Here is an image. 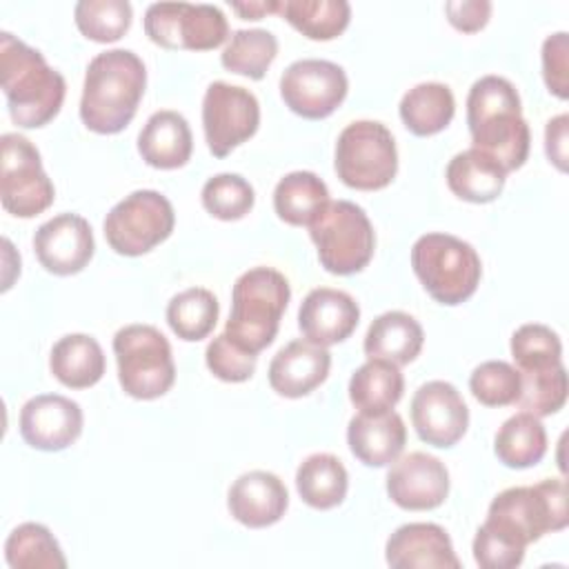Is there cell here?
Segmentation results:
<instances>
[{
    "label": "cell",
    "instance_id": "14",
    "mask_svg": "<svg viewBox=\"0 0 569 569\" xmlns=\"http://www.w3.org/2000/svg\"><path fill=\"white\" fill-rule=\"evenodd\" d=\"M347 73L331 60H296L280 76V96L284 104L307 120L331 116L347 98Z\"/></svg>",
    "mask_w": 569,
    "mask_h": 569
},
{
    "label": "cell",
    "instance_id": "19",
    "mask_svg": "<svg viewBox=\"0 0 569 569\" xmlns=\"http://www.w3.org/2000/svg\"><path fill=\"white\" fill-rule=\"evenodd\" d=\"M358 302L347 291L331 287L311 289L298 309V327L305 340L320 347H331L347 340L358 327Z\"/></svg>",
    "mask_w": 569,
    "mask_h": 569
},
{
    "label": "cell",
    "instance_id": "25",
    "mask_svg": "<svg viewBox=\"0 0 569 569\" xmlns=\"http://www.w3.org/2000/svg\"><path fill=\"white\" fill-rule=\"evenodd\" d=\"M505 180L507 171L476 147L456 153L447 164L449 189L467 202L485 204L496 200L505 189Z\"/></svg>",
    "mask_w": 569,
    "mask_h": 569
},
{
    "label": "cell",
    "instance_id": "47",
    "mask_svg": "<svg viewBox=\"0 0 569 569\" xmlns=\"http://www.w3.org/2000/svg\"><path fill=\"white\" fill-rule=\"evenodd\" d=\"M231 9L240 13L244 20H260L267 13H278L280 0H251V2H231Z\"/></svg>",
    "mask_w": 569,
    "mask_h": 569
},
{
    "label": "cell",
    "instance_id": "5",
    "mask_svg": "<svg viewBox=\"0 0 569 569\" xmlns=\"http://www.w3.org/2000/svg\"><path fill=\"white\" fill-rule=\"evenodd\" d=\"M411 267L425 291L453 307L471 298L482 276L478 251L451 233H425L411 247Z\"/></svg>",
    "mask_w": 569,
    "mask_h": 569
},
{
    "label": "cell",
    "instance_id": "46",
    "mask_svg": "<svg viewBox=\"0 0 569 569\" xmlns=\"http://www.w3.org/2000/svg\"><path fill=\"white\" fill-rule=\"evenodd\" d=\"M567 124L569 116L560 113L551 118L545 129V151L549 162H553L558 171H567Z\"/></svg>",
    "mask_w": 569,
    "mask_h": 569
},
{
    "label": "cell",
    "instance_id": "45",
    "mask_svg": "<svg viewBox=\"0 0 569 569\" xmlns=\"http://www.w3.org/2000/svg\"><path fill=\"white\" fill-rule=\"evenodd\" d=\"M447 20L451 27L465 33L480 31L491 16V2L487 0H451L445 4Z\"/></svg>",
    "mask_w": 569,
    "mask_h": 569
},
{
    "label": "cell",
    "instance_id": "44",
    "mask_svg": "<svg viewBox=\"0 0 569 569\" xmlns=\"http://www.w3.org/2000/svg\"><path fill=\"white\" fill-rule=\"evenodd\" d=\"M542 78L547 89L567 100L569 96V38L565 31L549 36L542 42Z\"/></svg>",
    "mask_w": 569,
    "mask_h": 569
},
{
    "label": "cell",
    "instance_id": "17",
    "mask_svg": "<svg viewBox=\"0 0 569 569\" xmlns=\"http://www.w3.org/2000/svg\"><path fill=\"white\" fill-rule=\"evenodd\" d=\"M33 251L49 273L73 276L93 258V231L82 216L58 213L36 229Z\"/></svg>",
    "mask_w": 569,
    "mask_h": 569
},
{
    "label": "cell",
    "instance_id": "18",
    "mask_svg": "<svg viewBox=\"0 0 569 569\" xmlns=\"http://www.w3.org/2000/svg\"><path fill=\"white\" fill-rule=\"evenodd\" d=\"M82 409L60 393H40L20 409V436L40 451H62L82 433Z\"/></svg>",
    "mask_w": 569,
    "mask_h": 569
},
{
    "label": "cell",
    "instance_id": "2",
    "mask_svg": "<svg viewBox=\"0 0 569 569\" xmlns=\"http://www.w3.org/2000/svg\"><path fill=\"white\" fill-rule=\"evenodd\" d=\"M147 87L144 62L129 49L98 53L84 73L80 120L93 133H120L136 116Z\"/></svg>",
    "mask_w": 569,
    "mask_h": 569
},
{
    "label": "cell",
    "instance_id": "29",
    "mask_svg": "<svg viewBox=\"0 0 569 569\" xmlns=\"http://www.w3.org/2000/svg\"><path fill=\"white\" fill-rule=\"evenodd\" d=\"M400 120L413 136H433L442 131L453 113L456 100L447 84L442 82H420L411 87L400 100Z\"/></svg>",
    "mask_w": 569,
    "mask_h": 569
},
{
    "label": "cell",
    "instance_id": "31",
    "mask_svg": "<svg viewBox=\"0 0 569 569\" xmlns=\"http://www.w3.org/2000/svg\"><path fill=\"white\" fill-rule=\"evenodd\" d=\"M498 460L511 469H527L538 465L547 453V431L538 416L518 411L507 418L493 438Z\"/></svg>",
    "mask_w": 569,
    "mask_h": 569
},
{
    "label": "cell",
    "instance_id": "16",
    "mask_svg": "<svg viewBox=\"0 0 569 569\" xmlns=\"http://www.w3.org/2000/svg\"><path fill=\"white\" fill-rule=\"evenodd\" d=\"M387 493L407 511L436 509L449 493V471L440 458L425 451L398 456L387 471Z\"/></svg>",
    "mask_w": 569,
    "mask_h": 569
},
{
    "label": "cell",
    "instance_id": "4",
    "mask_svg": "<svg viewBox=\"0 0 569 569\" xmlns=\"http://www.w3.org/2000/svg\"><path fill=\"white\" fill-rule=\"evenodd\" d=\"M291 298L289 280L271 267H253L238 276L231 291V313L224 333L242 349L260 353L280 327Z\"/></svg>",
    "mask_w": 569,
    "mask_h": 569
},
{
    "label": "cell",
    "instance_id": "23",
    "mask_svg": "<svg viewBox=\"0 0 569 569\" xmlns=\"http://www.w3.org/2000/svg\"><path fill=\"white\" fill-rule=\"evenodd\" d=\"M347 442L367 467L391 465L405 449L407 427L396 411H360L349 420Z\"/></svg>",
    "mask_w": 569,
    "mask_h": 569
},
{
    "label": "cell",
    "instance_id": "35",
    "mask_svg": "<svg viewBox=\"0 0 569 569\" xmlns=\"http://www.w3.org/2000/svg\"><path fill=\"white\" fill-rule=\"evenodd\" d=\"M220 305L204 287H189L176 293L167 305V322L171 331L187 342L207 338L218 322Z\"/></svg>",
    "mask_w": 569,
    "mask_h": 569
},
{
    "label": "cell",
    "instance_id": "27",
    "mask_svg": "<svg viewBox=\"0 0 569 569\" xmlns=\"http://www.w3.org/2000/svg\"><path fill=\"white\" fill-rule=\"evenodd\" d=\"M104 367L100 342L87 333L62 336L49 356L53 378L69 389L93 387L104 376Z\"/></svg>",
    "mask_w": 569,
    "mask_h": 569
},
{
    "label": "cell",
    "instance_id": "8",
    "mask_svg": "<svg viewBox=\"0 0 569 569\" xmlns=\"http://www.w3.org/2000/svg\"><path fill=\"white\" fill-rule=\"evenodd\" d=\"M118 380L124 393L138 400L164 396L176 380L169 340L151 325H127L113 336Z\"/></svg>",
    "mask_w": 569,
    "mask_h": 569
},
{
    "label": "cell",
    "instance_id": "21",
    "mask_svg": "<svg viewBox=\"0 0 569 569\" xmlns=\"http://www.w3.org/2000/svg\"><path fill=\"white\" fill-rule=\"evenodd\" d=\"M227 507L240 525L262 529L276 525L284 516L289 493L276 473L253 469L233 480L227 496Z\"/></svg>",
    "mask_w": 569,
    "mask_h": 569
},
{
    "label": "cell",
    "instance_id": "37",
    "mask_svg": "<svg viewBox=\"0 0 569 569\" xmlns=\"http://www.w3.org/2000/svg\"><path fill=\"white\" fill-rule=\"evenodd\" d=\"M518 373H520V396L516 405L522 411H529L542 418L565 407L569 387H567V371L562 362L547 369L518 371Z\"/></svg>",
    "mask_w": 569,
    "mask_h": 569
},
{
    "label": "cell",
    "instance_id": "30",
    "mask_svg": "<svg viewBox=\"0 0 569 569\" xmlns=\"http://www.w3.org/2000/svg\"><path fill=\"white\" fill-rule=\"evenodd\" d=\"M405 391V378L398 365L369 358L349 380V400L360 411H389L398 405Z\"/></svg>",
    "mask_w": 569,
    "mask_h": 569
},
{
    "label": "cell",
    "instance_id": "34",
    "mask_svg": "<svg viewBox=\"0 0 569 569\" xmlns=\"http://www.w3.org/2000/svg\"><path fill=\"white\" fill-rule=\"evenodd\" d=\"M4 558L11 569H62L67 558L53 533L40 522L18 525L7 542Z\"/></svg>",
    "mask_w": 569,
    "mask_h": 569
},
{
    "label": "cell",
    "instance_id": "38",
    "mask_svg": "<svg viewBox=\"0 0 569 569\" xmlns=\"http://www.w3.org/2000/svg\"><path fill=\"white\" fill-rule=\"evenodd\" d=\"M78 31L93 42H116L131 27V4L127 0H80L73 9Z\"/></svg>",
    "mask_w": 569,
    "mask_h": 569
},
{
    "label": "cell",
    "instance_id": "12",
    "mask_svg": "<svg viewBox=\"0 0 569 569\" xmlns=\"http://www.w3.org/2000/svg\"><path fill=\"white\" fill-rule=\"evenodd\" d=\"M144 33L164 49L209 51L227 40L229 24L213 4L153 2L144 13Z\"/></svg>",
    "mask_w": 569,
    "mask_h": 569
},
{
    "label": "cell",
    "instance_id": "32",
    "mask_svg": "<svg viewBox=\"0 0 569 569\" xmlns=\"http://www.w3.org/2000/svg\"><path fill=\"white\" fill-rule=\"evenodd\" d=\"M329 202V189L311 171H291L273 189V209L280 220L293 227H309Z\"/></svg>",
    "mask_w": 569,
    "mask_h": 569
},
{
    "label": "cell",
    "instance_id": "15",
    "mask_svg": "<svg viewBox=\"0 0 569 569\" xmlns=\"http://www.w3.org/2000/svg\"><path fill=\"white\" fill-rule=\"evenodd\" d=\"M411 422L422 442L449 449L467 433L469 409L451 382L429 380L411 398Z\"/></svg>",
    "mask_w": 569,
    "mask_h": 569
},
{
    "label": "cell",
    "instance_id": "9",
    "mask_svg": "<svg viewBox=\"0 0 569 569\" xmlns=\"http://www.w3.org/2000/svg\"><path fill=\"white\" fill-rule=\"evenodd\" d=\"M338 178L358 191L385 189L398 171V151L391 131L378 120L347 124L336 142Z\"/></svg>",
    "mask_w": 569,
    "mask_h": 569
},
{
    "label": "cell",
    "instance_id": "39",
    "mask_svg": "<svg viewBox=\"0 0 569 569\" xmlns=\"http://www.w3.org/2000/svg\"><path fill=\"white\" fill-rule=\"evenodd\" d=\"M202 207L218 220H240L256 202L253 187L238 173H218L209 178L200 193Z\"/></svg>",
    "mask_w": 569,
    "mask_h": 569
},
{
    "label": "cell",
    "instance_id": "7",
    "mask_svg": "<svg viewBox=\"0 0 569 569\" xmlns=\"http://www.w3.org/2000/svg\"><path fill=\"white\" fill-rule=\"evenodd\" d=\"M320 264L336 276L362 271L376 247L369 216L351 200H329L309 224Z\"/></svg>",
    "mask_w": 569,
    "mask_h": 569
},
{
    "label": "cell",
    "instance_id": "10",
    "mask_svg": "<svg viewBox=\"0 0 569 569\" xmlns=\"http://www.w3.org/2000/svg\"><path fill=\"white\" fill-rule=\"evenodd\" d=\"M176 224L171 202L153 189L124 196L104 218V238L120 256H142L164 242Z\"/></svg>",
    "mask_w": 569,
    "mask_h": 569
},
{
    "label": "cell",
    "instance_id": "11",
    "mask_svg": "<svg viewBox=\"0 0 569 569\" xmlns=\"http://www.w3.org/2000/svg\"><path fill=\"white\" fill-rule=\"evenodd\" d=\"M0 151V202L4 211L18 218H33L49 209L56 189L31 140L20 133H4Z\"/></svg>",
    "mask_w": 569,
    "mask_h": 569
},
{
    "label": "cell",
    "instance_id": "22",
    "mask_svg": "<svg viewBox=\"0 0 569 569\" xmlns=\"http://www.w3.org/2000/svg\"><path fill=\"white\" fill-rule=\"evenodd\" d=\"M331 369V353L309 340H291L269 362V385L278 396L302 398L320 387Z\"/></svg>",
    "mask_w": 569,
    "mask_h": 569
},
{
    "label": "cell",
    "instance_id": "42",
    "mask_svg": "<svg viewBox=\"0 0 569 569\" xmlns=\"http://www.w3.org/2000/svg\"><path fill=\"white\" fill-rule=\"evenodd\" d=\"M525 549V545L487 520L478 527L473 538V560L482 569H513L522 562Z\"/></svg>",
    "mask_w": 569,
    "mask_h": 569
},
{
    "label": "cell",
    "instance_id": "13",
    "mask_svg": "<svg viewBox=\"0 0 569 569\" xmlns=\"http://www.w3.org/2000/svg\"><path fill=\"white\" fill-rule=\"evenodd\" d=\"M260 124L258 98L238 84L216 80L202 98V129L209 151L216 158L229 156L249 140Z\"/></svg>",
    "mask_w": 569,
    "mask_h": 569
},
{
    "label": "cell",
    "instance_id": "28",
    "mask_svg": "<svg viewBox=\"0 0 569 569\" xmlns=\"http://www.w3.org/2000/svg\"><path fill=\"white\" fill-rule=\"evenodd\" d=\"M296 489L313 509L338 507L349 489V476L342 460L333 453H311L296 471Z\"/></svg>",
    "mask_w": 569,
    "mask_h": 569
},
{
    "label": "cell",
    "instance_id": "40",
    "mask_svg": "<svg viewBox=\"0 0 569 569\" xmlns=\"http://www.w3.org/2000/svg\"><path fill=\"white\" fill-rule=\"evenodd\" d=\"M509 347L518 371L547 369L562 362V345L558 333L540 322L518 327L511 336Z\"/></svg>",
    "mask_w": 569,
    "mask_h": 569
},
{
    "label": "cell",
    "instance_id": "41",
    "mask_svg": "<svg viewBox=\"0 0 569 569\" xmlns=\"http://www.w3.org/2000/svg\"><path fill=\"white\" fill-rule=\"evenodd\" d=\"M469 389L485 407L516 405L520 396V373L505 360H487L471 371Z\"/></svg>",
    "mask_w": 569,
    "mask_h": 569
},
{
    "label": "cell",
    "instance_id": "1",
    "mask_svg": "<svg viewBox=\"0 0 569 569\" xmlns=\"http://www.w3.org/2000/svg\"><path fill=\"white\" fill-rule=\"evenodd\" d=\"M467 127L471 142L491 156L507 173L525 164L531 147L516 87L500 76L478 78L467 96Z\"/></svg>",
    "mask_w": 569,
    "mask_h": 569
},
{
    "label": "cell",
    "instance_id": "20",
    "mask_svg": "<svg viewBox=\"0 0 569 569\" xmlns=\"http://www.w3.org/2000/svg\"><path fill=\"white\" fill-rule=\"evenodd\" d=\"M387 565L393 569H458L449 533L436 522H409L398 527L385 547Z\"/></svg>",
    "mask_w": 569,
    "mask_h": 569
},
{
    "label": "cell",
    "instance_id": "24",
    "mask_svg": "<svg viewBox=\"0 0 569 569\" xmlns=\"http://www.w3.org/2000/svg\"><path fill=\"white\" fill-rule=\"evenodd\" d=\"M138 151L153 169L184 167L193 151V136L182 113L162 109L149 116L138 133Z\"/></svg>",
    "mask_w": 569,
    "mask_h": 569
},
{
    "label": "cell",
    "instance_id": "36",
    "mask_svg": "<svg viewBox=\"0 0 569 569\" xmlns=\"http://www.w3.org/2000/svg\"><path fill=\"white\" fill-rule=\"evenodd\" d=\"M278 56V38L267 29H238L220 53L227 71L262 80Z\"/></svg>",
    "mask_w": 569,
    "mask_h": 569
},
{
    "label": "cell",
    "instance_id": "6",
    "mask_svg": "<svg viewBox=\"0 0 569 569\" xmlns=\"http://www.w3.org/2000/svg\"><path fill=\"white\" fill-rule=\"evenodd\" d=\"M487 522L525 547L549 531L565 529L569 525L565 480L547 478L531 487H509L500 491L489 505Z\"/></svg>",
    "mask_w": 569,
    "mask_h": 569
},
{
    "label": "cell",
    "instance_id": "43",
    "mask_svg": "<svg viewBox=\"0 0 569 569\" xmlns=\"http://www.w3.org/2000/svg\"><path fill=\"white\" fill-rule=\"evenodd\" d=\"M204 362L216 378L224 382H244L256 371L258 353L238 347L227 333H220L207 345Z\"/></svg>",
    "mask_w": 569,
    "mask_h": 569
},
{
    "label": "cell",
    "instance_id": "26",
    "mask_svg": "<svg viewBox=\"0 0 569 569\" xmlns=\"http://www.w3.org/2000/svg\"><path fill=\"white\" fill-rule=\"evenodd\" d=\"M425 342L420 322L405 311H385L367 329L365 353L369 358H382L393 365H409L416 360Z\"/></svg>",
    "mask_w": 569,
    "mask_h": 569
},
{
    "label": "cell",
    "instance_id": "33",
    "mask_svg": "<svg viewBox=\"0 0 569 569\" xmlns=\"http://www.w3.org/2000/svg\"><path fill=\"white\" fill-rule=\"evenodd\" d=\"M278 13L309 40H333L351 20L345 0H280Z\"/></svg>",
    "mask_w": 569,
    "mask_h": 569
},
{
    "label": "cell",
    "instance_id": "3",
    "mask_svg": "<svg viewBox=\"0 0 569 569\" xmlns=\"http://www.w3.org/2000/svg\"><path fill=\"white\" fill-rule=\"evenodd\" d=\"M0 80L9 116L22 129L49 124L64 102L62 73L51 69L38 49L9 31L0 33Z\"/></svg>",
    "mask_w": 569,
    "mask_h": 569
}]
</instances>
